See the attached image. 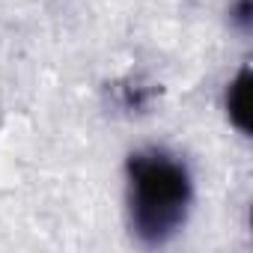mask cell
Returning <instances> with one entry per match:
<instances>
[{"instance_id":"3957f363","label":"cell","mask_w":253,"mask_h":253,"mask_svg":"<svg viewBox=\"0 0 253 253\" xmlns=\"http://www.w3.org/2000/svg\"><path fill=\"white\" fill-rule=\"evenodd\" d=\"M232 21H235L241 30L250 27V0H238V9L232 12Z\"/></svg>"},{"instance_id":"7a4b0ae2","label":"cell","mask_w":253,"mask_h":253,"mask_svg":"<svg viewBox=\"0 0 253 253\" xmlns=\"http://www.w3.org/2000/svg\"><path fill=\"white\" fill-rule=\"evenodd\" d=\"M250 69H241L223 89V110L235 131H250Z\"/></svg>"},{"instance_id":"6da1fadb","label":"cell","mask_w":253,"mask_h":253,"mask_svg":"<svg viewBox=\"0 0 253 253\" xmlns=\"http://www.w3.org/2000/svg\"><path fill=\"white\" fill-rule=\"evenodd\" d=\"M194 176L182 155L167 146H143L125 158V214L143 247H161L188 223Z\"/></svg>"}]
</instances>
